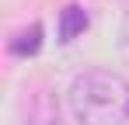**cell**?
I'll return each instance as SVG.
<instances>
[{
    "instance_id": "obj_1",
    "label": "cell",
    "mask_w": 129,
    "mask_h": 125,
    "mask_svg": "<svg viewBox=\"0 0 129 125\" xmlns=\"http://www.w3.org/2000/svg\"><path fill=\"white\" fill-rule=\"evenodd\" d=\"M77 125H129V80L112 70H84L70 83Z\"/></svg>"
},
{
    "instance_id": "obj_2",
    "label": "cell",
    "mask_w": 129,
    "mask_h": 125,
    "mask_svg": "<svg viewBox=\"0 0 129 125\" xmlns=\"http://www.w3.org/2000/svg\"><path fill=\"white\" fill-rule=\"evenodd\" d=\"M84 31H87V11L80 4H66L63 11H59V38L73 42L77 35H84Z\"/></svg>"
},
{
    "instance_id": "obj_3",
    "label": "cell",
    "mask_w": 129,
    "mask_h": 125,
    "mask_svg": "<svg viewBox=\"0 0 129 125\" xmlns=\"http://www.w3.org/2000/svg\"><path fill=\"white\" fill-rule=\"evenodd\" d=\"M39 49H42V24L24 28L21 35L11 42V52H14V56H21V59H24V56H35Z\"/></svg>"
},
{
    "instance_id": "obj_4",
    "label": "cell",
    "mask_w": 129,
    "mask_h": 125,
    "mask_svg": "<svg viewBox=\"0 0 129 125\" xmlns=\"http://www.w3.org/2000/svg\"><path fill=\"white\" fill-rule=\"evenodd\" d=\"M119 52H122V59L129 62V18L122 21V35H119Z\"/></svg>"
}]
</instances>
